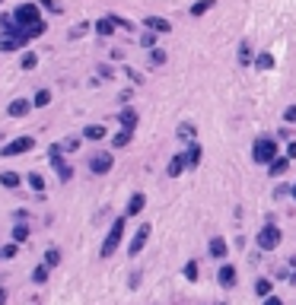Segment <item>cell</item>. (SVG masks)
Returning a JSON list of instances; mask_svg holds the SVG:
<instances>
[{
	"instance_id": "28",
	"label": "cell",
	"mask_w": 296,
	"mask_h": 305,
	"mask_svg": "<svg viewBox=\"0 0 296 305\" xmlns=\"http://www.w3.org/2000/svg\"><path fill=\"white\" fill-rule=\"evenodd\" d=\"M255 67H258V70H271V67H274V57L268 54V51H261V54L255 57Z\"/></svg>"
},
{
	"instance_id": "4",
	"label": "cell",
	"mask_w": 296,
	"mask_h": 305,
	"mask_svg": "<svg viewBox=\"0 0 296 305\" xmlns=\"http://www.w3.org/2000/svg\"><path fill=\"white\" fill-rule=\"evenodd\" d=\"M255 242H258L261 251H274L277 245H280V229H277L274 223H264V229L255 235Z\"/></svg>"
},
{
	"instance_id": "46",
	"label": "cell",
	"mask_w": 296,
	"mask_h": 305,
	"mask_svg": "<svg viewBox=\"0 0 296 305\" xmlns=\"http://www.w3.org/2000/svg\"><path fill=\"white\" fill-rule=\"evenodd\" d=\"M286 194H293V188H290V185H277V191H274V197L280 200V197H286Z\"/></svg>"
},
{
	"instance_id": "12",
	"label": "cell",
	"mask_w": 296,
	"mask_h": 305,
	"mask_svg": "<svg viewBox=\"0 0 296 305\" xmlns=\"http://www.w3.org/2000/svg\"><path fill=\"white\" fill-rule=\"evenodd\" d=\"M207 251H210V258L223 261V258H226V251H230V245H226V239H223V235H214V239H210V245H207Z\"/></svg>"
},
{
	"instance_id": "41",
	"label": "cell",
	"mask_w": 296,
	"mask_h": 305,
	"mask_svg": "<svg viewBox=\"0 0 296 305\" xmlns=\"http://www.w3.org/2000/svg\"><path fill=\"white\" fill-rule=\"evenodd\" d=\"M284 121H286V124H296V105H286L284 108Z\"/></svg>"
},
{
	"instance_id": "49",
	"label": "cell",
	"mask_w": 296,
	"mask_h": 305,
	"mask_svg": "<svg viewBox=\"0 0 296 305\" xmlns=\"http://www.w3.org/2000/svg\"><path fill=\"white\" fill-rule=\"evenodd\" d=\"M0 305H6V290L0 286Z\"/></svg>"
},
{
	"instance_id": "1",
	"label": "cell",
	"mask_w": 296,
	"mask_h": 305,
	"mask_svg": "<svg viewBox=\"0 0 296 305\" xmlns=\"http://www.w3.org/2000/svg\"><path fill=\"white\" fill-rule=\"evenodd\" d=\"M252 159H255L258 165H271L277 159V143L274 137H258L255 146H252Z\"/></svg>"
},
{
	"instance_id": "32",
	"label": "cell",
	"mask_w": 296,
	"mask_h": 305,
	"mask_svg": "<svg viewBox=\"0 0 296 305\" xmlns=\"http://www.w3.org/2000/svg\"><path fill=\"white\" fill-rule=\"evenodd\" d=\"M271 290H274L271 280H258V283H255V293L261 296V299H268V296H271Z\"/></svg>"
},
{
	"instance_id": "13",
	"label": "cell",
	"mask_w": 296,
	"mask_h": 305,
	"mask_svg": "<svg viewBox=\"0 0 296 305\" xmlns=\"http://www.w3.org/2000/svg\"><path fill=\"white\" fill-rule=\"evenodd\" d=\"M185 169H188V165H185V153H176V156H172V162H169V169H166V175L169 178H178Z\"/></svg>"
},
{
	"instance_id": "33",
	"label": "cell",
	"mask_w": 296,
	"mask_h": 305,
	"mask_svg": "<svg viewBox=\"0 0 296 305\" xmlns=\"http://www.w3.org/2000/svg\"><path fill=\"white\" fill-rule=\"evenodd\" d=\"M48 102H51V92H48V89H38L36 99H32V105H36V108H45Z\"/></svg>"
},
{
	"instance_id": "15",
	"label": "cell",
	"mask_w": 296,
	"mask_h": 305,
	"mask_svg": "<svg viewBox=\"0 0 296 305\" xmlns=\"http://www.w3.org/2000/svg\"><path fill=\"white\" fill-rule=\"evenodd\" d=\"M144 207H146V194H140V191H137V194L128 200V216H137Z\"/></svg>"
},
{
	"instance_id": "50",
	"label": "cell",
	"mask_w": 296,
	"mask_h": 305,
	"mask_svg": "<svg viewBox=\"0 0 296 305\" xmlns=\"http://www.w3.org/2000/svg\"><path fill=\"white\" fill-rule=\"evenodd\" d=\"M286 283H293V286H296V270H290V277H286Z\"/></svg>"
},
{
	"instance_id": "14",
	"label": "cell",
	"mask_w": 296,
	"mask_h": 305,
	"mask_svg": "<svg viewBox=\"0 0 296 305\" xmlns=\"http://www.w3.org/2000/svg\"><path fill=\"white\" fill-rule=\"evenodd\" d=\"M115 25H118V16H102L99 22H96V32H99V35H112V32H115Z\"/></svg>"
},
{
	"instance_id": "48",
	"label": "cell",
	"mask_w": 296,
	"mask_h": 305,
	"mask_svg": "<svg viewBox=\"0 0 296 305\" xmlns=\"http://www.w3.org/2000/svg\"><path fill=\"white\" fill-rule=\"evenodd\" d=\"M264 305H284V299H277V296H268Z\"/></svg>"
},
{
	"instance_id": "25",
	"label": "cell",
	"mask_w": 296,
	"mask_h": 305,
	"mask_svg": "<svg viewBox=\"0 0 296 305\" xmlns=\"http://www.w3.org/2000/svg\"><path fill=\"white\" fill-rule=\"evenodd\" d=\"M248 64H252V45L239 41V67H248Z\"/></svg>"
},
{
	"instance_id": "42",
	"label": "cell",
	"mask_w": 296,
	"mask_h": 305,
	"mask_svg": "<svg viewBox=\"0 0 296 305\" xmlns=\"http://www.w3.org/2000/svg\"><path fill=\"white\" fill-rule=\"evenodd\" d=\"M38 35H45V22H36V25H29V38H38Z\"/></svg>"
},
{
	"instance_id": "18",
	"label": "cell",
	"mask_w": 296,
	"mask_h": 305,
	"mask_svg": "<svg viewBox=\"0 0 296 305\" xmlns=\"http://www.w3.org/2000/svg\"><path fill=\"white\" fill-rule=\"evenodd\" d=\"M22 48V38H13V35H0V51H6V54H10V51H20Z\"/></svg>"
},
{
	"instance_id": "40",
	"label": "cell",
	"mask_w": 296,
	"mask_h": 305,
	"mask_svg": "<svg viewBox=\"0 0 296 305\" xmlns=\"http://www.w3.org/2000/svg\"><path fill=\"white\" fill-rule=\"evenodd\" d=\"M96 73H99L102 80H112V76H115V70H112L108 64H99V67H96Z\"/></svg>"
},
{
	"instance_id": "17",
	"label": "cell",
	"mask_w": 296,
	"mask_h": 305,
	"mask_svg": "<svg viewBox=\"0 0 296 305\" xmlns=\"http://www.w3.org/2000/svg\"><path fill=\"white\" fill-rule=\"evenodd\" d=\"M29 235H32V226H29V223H16V226H13V242H16V245H22Z\"/></svg>"
},
{
	"instance_id": "9",
	"label": "cell",
	"mask_w": 296,
	"mask_h": 305,
	"mask_svg": "<svg viewBox=\"0 0 296 305\" xmlns=\"http://www.w3.org/2000/svg\"><path fill=\"white\" fill-rule=\"evenodd\" d=\"M236 267H232V264H223L220 270H216V283H220L223 286V290H232V286H236Z\"/></svg>"
},
{
	"instance_id": "37",
	"label": "cell",
	"mask_w": 296,
	"mask_h": 305,
	"mask_svg": "<svg viewBox=\"0 0 296 305\" xmlns=\"http://www.w3.org/2000/svg\"><path fill=\"white\" fill-rule=\"evenodd\" d=\"M178 137H182V140H194V127H191V124H178Z\"/></svg>"
},
{
	"instance_id": "51",
	"label": "cell",
	"mask_w": 296,
	"mask_h": 305,
	"mask_svg": "<svg viewBox=\"0 0 296 305\" xmlns=\"http://www.w3.org/2000/svg\"><path fill=\"white\" fill-rule=\"evenodd\" d=\"M286 264H290V270H296V255H290V261H286Z\"/></svg>"
},
{
	"instance_id": "45",
	"label": "cell",
	"mask_w": 296,
	"mask_h": 305,
	"mask_svg": "<svg viewBox=\"0 0 296 305\" xmlns=\"http://www.w3.org/2000/svg\"><path fill=\"white\" fill-rule=\"evenodd\" d=\"M124 76H128V80H130V83H140V80H144V76H140V73H137V70H134V67H124Z\"/></svg>"
},
{
	"instance_id": "43",
	"label": "cell",
	"mask_w": 296,
	"mask_h": 305,
	"mask_svg": "<svg viewBox=\"0 0 296 305\" xmlns=\"http://www.w3.org/2000/svg\"><path fill=\"white\" fill-rule=\"evenodd\" d=\"M76 146H80V140H76V137H70V140H64V143H60V150H64V153H74Z\"/></svg>"
},
{
	"instance_id": "31",
	"label": "cell",
	"mask_w": 296,
	"mask_h": 305,
	"mask_svg": "<svg viewBox=\"0 0 296 305\" xmlns=\"http://www.w3.org/2000/svg\"><path fill=\"white\" fill-rule=\"evenodd\" d=\"M162 64H166V51H162V48H153V51H150V67H162Z\"/></svg>"
},
{
	"instance_id": "44",
	"label": "cell",
	"mask_w": 296,
	"mask_h": 305,
	"mask_svg": "<svg viewBox=\"0 0 296 305\" xmlns=\"http://www.w3.org/2000/svg\"><path fill=\"white\" fill-rule=\"evenodd\" d=\"M13 22H16V19H13V16H10V13H0V29H4V32H6V29H10V25H13Z\"/></svg>"
},
{
	"instance_id": "52",
	"label": "cell",
	"mask_w": 296,
	"mask_h": 305,
	"mask_svg": "<svg viewBox=\"0 0 296 305\" xmlns=\"http://www.w3.org/2000/svg\"><path fill=\"white\" fill-rule=\"evenodd\" d=\"M293 200H296V185H293Z\"/></svg>"
},
{
	"instance_id": "8",
	"label": "cell",
	"mask_w": 296,
	"mask_h": 305,
	"mask_svg": "<svg viewBox=\"0 0 296 305\" xmlns=\"http://www.w3.org/2000/svg\"><path fill=\"white\" fill-rule=\"evenodd\" d=\"M150 232H153V226L150 223H140V226H137V232H134V239H130V245H128V251H130V255H140V251H144V245H146V239H150Z\"/></svg>"
},
{
	"instance_id": "19",
	"label": "cell",
	"mask_w": 296,
	"mask_h": 305,
	"mask_svg": "<svg viewBox=\"0 0 296 305\" xmlns=\"http://www.w3.org/2000/svg\"><path fill=\"white\" fill-rule=\"evenodd\" d=\"M286 169H290V156H280V159H274L271 165H268V172H271L274 178H277V175H284Z\"/></svg>"
},
{
	"instance_id": "27",
	"label": "cell",
	"mask_w": 296,
	"mask_h": 305,
	"mask_svg": "<svg viewBox=\"0 0 296 305\" xmlns=\"http://www.w3.org/2000/svg\"><path fill=\"white\" fill-rule=\"evenodd\" d=\"M214 3H216V0H198V3L191 6V16H204L207 10H214Z\"/></svg>"
},
{
	"instance_id": "29",
	"label": "cell",
	"mask_w": 296,
	"mask_h": 305,
	"mask_svg": "<svg viewBox=\"0 0 296 305\" xmlns=\"http://www.w3.org/2000/svg\"><path fill=\"white\" fill-rule=\"evenodd\" d=\"M20 64H22V70H36V64H38V54H36V51H26Z\"/></svg>"
},
{
	"instance_id": "23",
	"label": "cell",
	"mask_w": 296,
	"mask_h": 305,
	"mask_svg": "<svg viewBox=\"0 0 296 305\" xmlns=\"http://www.w3.org/2000/svg\"><path fill=\"white\" fill-rule=\"evenodd\" d=\"M130 134H134V130H128V127H121L115 137H112V146H115V150H121V146H128L130 143Z\"/></svg>"
},
{
	"instance_id": "35",
	"label": "cell",
	"mask_w": 296,
	"mask_h": 305,
	"mask_svg": "<svg viewBox=\"0 0 296 305\" xmlns=\"http://www.w3.org/2000/svg\"><path fill=\"white\" fill-rule=\"evenodd\" d=\"M137 41H140V45H144V48H150V51H153V48H156V32H150V29H146V32H144V35H140V38H137Z\"/></svg>"
},
{
	"instance_id": "16",
	"label": "cell",
	"mask_w": 296,
	"mask_h": 305,
	"mask_svg": "<svg viewBox=\"0 0 296 305\" xmlns=\"http://www.w3.org/2000/svg\"><path fill=\"white\" fill-rule=\"evenodd\" d=\"M201 146H198V143H188V150H185V165H188V169H194V165L198 162H201Z\"/></svg>"
},
{
	"instance_id": "3",
	"label": "cell",
	"mask_w": 296,
	"mask_h": 305,
	"mask_svg": "<svg viewBox=\"0 0 296 305\" xmlns=\"http://www.w3.org/2000/svg\"><path fill=\"white\" fill-rule=\"evenodd\" d=\"M48 159H51V165H54V172H58L60 181H70V178H74V169L64 162V150H60V143L48 146Z\"/></svg>"
},
{
	"instance_id": "24",
	"label": "cell",
	"mask_w": 296,
	"mask_h": 305,
	"mask_svg": "<svg viewBox=\"0 0 296 305\" xmlns=\"http://www.w3.org/2000/svg\"><path fill=\"white\" fill-rule=\"evenodd\" d=\"M48 270H51L48 264H36V267H32V280H36L38 286H42V283H48Z\"/></svg>"
},
{
	"instance_id": "26",
	"label": "cell",
	"mask_w": 296,
	"mask_h": 305,
	"mask_svg": "<svg viewBox=\"0 0 296 305\" xmlns=\"http://www.w3.org/2000/svg\"><path fill=\"white\" fill-rule=\"evenodd\" d=\"M182 274H185V280H188V283H194V280H198V274H201V267H198V261H188V264L182 267Z\"/></svg>"
},
{
	"instance_id": "39",
	"label": "cell",
	"mask_w": 296,
	"mask_h": 305,
	"mask_svg": "<svg viewBox=\"0 0 296 305\" xmlns=\"http://www.w3.org/2000/svg\"><path fill=\"white\" fill-rule=\"evenodd\" d=\"M42 3V10H48V13H60V3L58 0H38Z\"/></svg>"
},
{
	"instance_id": "2",
	"label": "cell",
	"mask_w": 296,
	"mask_h": 305,
	"mask_svg": "<svg viewBox=\"0 0 296 305\" xmlns=\"http://www.w3.org/2000/svg\"><path fill=\"white\" fill-rule=\"evenodd\" d=\"M121 235H124V216H118V220L112 223V229H108V235H106V242H102V251H99L102 258H112V255L118 251Z\"/></svg>"
},
{
	"instance_id": "20",
	"label": "cell",
	"mask_w": 296,
	"mask_h": 305,
	"mask_svg": "<svg viewBox=\"0 0 296 305\" xmlns=\"http://www.w3.org/2000/svg\"><path fill=\"white\" fill-rule=\"evenodd\" d=\"M118 121H121V127L134 130V127H137V111H134V108H124V111L118 115Z\"/></svg>"
},
{
	"instance_id": "22",
	"label": "cell",
	"mask_w": 296,
	"mask_h": 305,
	"mask_svg": "<svg viewBox=\"0 0 296 305\" xmlns=\"http://www.w3.org/2000/svg\"><path fill=\"white\" fill-rule=\"evenodd\" d=\"M26 181H29V188L36 191V194H45V178H42L38 172H29V175H26Z\"/></svg>"
},
{
	"instance_id": "10",
	"label": "cell",
	"mask_w": 296,
	"mask_h": 305,
	"mask_svg": "<svg viewBox=\"0 0 296 305\" xmlns=\"http://www.w3.org/2000/svg\"><path fill=\"white\" fill-rule=\"evenodd\" d=\"M29 111H32V102L29 99H13L10 105H6V115H10V118H26Z\"/></svg>"
},
{
	"instance_id": "38",
	"label": "cell",
	"mask_w": 296,
	"mask_h": 305,
	"mask_svg": "<svg viewBox=\"0 0 296 305\" xmlns=\"http://www.w3.org/2000/svg\"><path fill=\"white\" fill-rule=\"evenodd\" d=\"M86 32H90V22H76L70 29V38H80V35H86Z\"/></svg>"
},
{
	"instance_id": "53",
	"label": "cell",
	"mask_w": 296,
	"mask_h": 305,
	"mask_svg": "<svg viewBox=\"0 0 296 305\" xmlns=\"http://www.w3.org/2000/svg\"><path fill=\"white\" fill-rule=\"evenodd\" d=\"M0 258H4V255H0Z\"/></svg>"
},
{
	"instance_id": "30",
	"label": "cell",
	"mask_w": 296,
	"mask_h": 305,
	"mask_svg": "<svg viewBox=\"0 0 296 305\" xmlns=\"http://www.w3.org/2000/svg\"><path fill=\"white\" fill-rule=\"evenodd\" d=\"M0 185L4 188H20V175H16V172H4V175H0Z\"/></svg>"
},
{
	"instance_id": "7",
	"label": "cell",
	"mask_w": 296,
	"mask_h": 305,
	"mask_svg": "<svg viewBox=\"0 0 296 305\" xmlns=\"http://www.w3.org/2000/svg\"><path fill=\"white\" fill-rule=\"evenodd\" d=\"M112 165H115V156L112 153H92L90 156V172L92 175H106V172H112Z\"/></svg>"
},
{
	"instance_id": "6",
	"label": "cell",
	"mask_w": 296,
	"mask_h": 305,
	"mask_svg": "<svg viewBox=\"0 0 296 305\" xmlns=\"http://www.w3.org/2000/svg\"><path fill=\"white\" fill-rule=\"evenodd\" d=\"M32 146H36V137H16V140H10L4 146V150H0V156H22V153H29Z\"/></svg>"
},
{
	"instance_id": "47",
	"label": "cell",
	"mask_w": 296,
	"mask_h": 305,
	"mask_svg": "<svg viewBox=\"0 0 296 305\" xmlns=\"http://www.w3.org/2000/svg\"><path fill=\"white\" fill-rule=\"evenodd\" d=\"M286 156H290V159H296V140H290V146H286Z\"/></svg>"
},
{
	"instance_id": "5",
	"label": "cell",
	"mask_w": 296,
	"mask_h": 305,
	"mask_svg": "<svg viewBox=\"0 0 296 305\" xmlns=\"http://www.w3.org/2000/svg\"><path fill=\"white\" fill-rule=\"evenodd\" d=\"M16 22L20 25H26V29H29V25H36V22H42V10L36 3H22V6H16Z\"/></svg>"
},
{
	"instance_id": "21",
	"label": "cell",
	"mask_w": 296,
	"mask_h": 305,
	"mask_svg": "<svg viewBox=\"0 0 296 305\" xmlns=\"http://www.w3.org/2000/svg\"><path fill=\"white\" fill-rule=\"evenodd\" d=\"M106 134H108V130L102 127V124H90V127H83V137H86V140H102Z\"/></svg>"
},
{
	"instance_id": "34",
	"label": "cell",
	"mask_w": 296,
	"mask_h": 305,
	"mask_svg": "<svg viewBox=\"0 0 296 305\" xmlns=\"http://www.w3.org/2000/svg\"><path fill=\"white\" fill-rule=\"evenodd\" d=\"M42 264L58 267V264H60V251H58V248H48V251H45V261H42Z\"/></svg>"
},
{
	"instance_id": "11",
	"label": "cell",
	"mask_w": 296,
	"mask_h": 305,
	"mask_svg": "<svg viewBox=\"0 0 296 305\" xmlns=\"http://www.w3.org/2000/svg\"><path fill=\"white\" fill-rule=\"evenodd\" d=\"M144 25H146L150 32H156V35H166V32H172L169 19H162V16H146V19H144Z\"/></svg>"
},
{
	"instance_id": "36",
	"label": "cell",
	"mask_w": 296,
	"mask_h": 305,
	"mask_svg": "<svg viewBox=\"0 0 296 305\" xmlns=\"http://www.w3.org/2000/svg\"><path fill=\"white\" fill-rule=\"evenodd\" d=\"M0 255H4V261H10V258L20 255V245H16V242H10V245H4V248H0Z\"/></svg>"
}]
</instances>
